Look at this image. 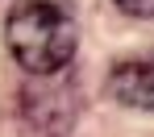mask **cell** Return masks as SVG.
I'll list each match as a JSON object with an SVG mask.
<instances>
[{"label": "cell", "instance_id": "6da1fadb", "mask_svg": "<svg viewBox=\"0 0 154 137\" xmlns=\"http://www.w3.org/2000/svg\"><path fill=\"white\" fill-rule=\"evenodd\" d=\"M4 37L29 75H54L79 50V17L67 0H17L8 8Z\"/></svg>", "mask_w": 154, "mask_h": 137}, {"label": "cell", "instance_id": "7a4b0ae2", "mask_svg": "<svg viewBox=\"0 0 154 137\" xmlns=\"http://www.w3.org/2000/svg\"><path fill=\"white\" fill-rule=\"evenodd\" d=\"M108 96L117 104H125V108L154 112V50H142V54H133V58L112 62Z\"/></svg>", "mask_w": 154, "mask_h": 137}, {"label": "cell", "instance_id": "3957f363", "mask_svg": "<svg viewBox=\"0 0 154 137\" xmlns=\"http://www.w3.org/2000/svg\"><path fill=\"white\" fill-rule=\"evenodd\" d=\"M117 8L129 17H146V21L154 17V0H117Z\"/></svg>", "mask_w": 154, "mask_h": 137}]
</instances>
